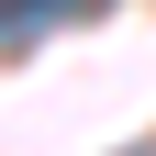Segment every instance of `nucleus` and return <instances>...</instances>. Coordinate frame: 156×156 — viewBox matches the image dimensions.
<instances>
[{"instance_id":"f257e3e1","label":"nucleus","mask_w":156,"mask_h":156,"mask_svg":"<svg viewBox=\"0 0 156 156\" xmlns=\"http://www.w3.org/2000/svg\"><path fill=\"white\" fill-rule=\"evenodd\" d=\"M56 11H67V0H0V45H11V34H34V23H56Z\"/></svg>"}]
</instances>
